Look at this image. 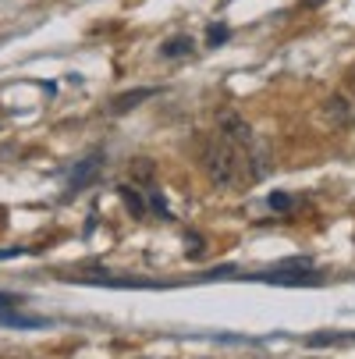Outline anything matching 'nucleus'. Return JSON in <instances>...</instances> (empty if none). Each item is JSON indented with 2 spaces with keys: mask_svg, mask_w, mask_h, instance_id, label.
<instances>
[{
  "mask_svg": "<svg viewBox=\"0 0 355 359\" xmlns=\"http://www.w3.org/2000/svg\"><path fill=\"white\" fill-rule=\"evenodd\" d=\"M202 168H207V175H210V182L217 189H231V185L242 182V175L249 168V157L242 153V146H235V142H228L221 135V139H214L207 149H202Z\"/></svg>",
  "mask_w": 355,
  "mask_h": 359,
  "instance_id": "1",
  "label": "nucleus"
},
{
  "mask_svg": "<svg viewBox=\"0 0 355 359\" xmlns=\"http://www.w3.org/2000/svg\"><path fill=\"white\" fill-rule=\"evenodd\" d=\"M99 171H104V157L99 153H92V157H85V161H78L75 168H71V178H68V192H82V189H89L96 178H99Z\"/></svg>",
  "mask_w": 355,
  "mask_h": 359,
  "instance_id": "2",
  "label": "nucleus"
},
{
  "mask_svg": "<svg viewBox=\"0 0 355 359\" xmlns=\"http://www.w3.org/2000/svg\"><path fill=\"white\" fill-rule=\"evenodd\" d=\"M221 135L228 139V142H235V146H252V128L238 118V114H224L221 118Z\"/></svg>",
  "mask_w": 355,
  "mask_h": 359,
  "instance_id": "3",
  "label": "nucleus"
},
{
  "mask_svg": "<svg viewBox=\"0 0 355 359\" xmlns=\"http://www.w3.org/2000/svg\"><path fill=\"white\" fill-rule=\"evenodd\" d=\"M149 96H157V89H149V86L132 89V93H121V96H114V100H111V114H125V111L139 107L142 100H149Z\"/></svg>",
  "mask_w": 355,
  "mask_h": 359,
  "instance_id": "4",
  "label": "nucleus"
},
{
  "mask_svg": "<svg viewBox=\"0 0 355 359\" xmlns=\"http://www.w3.org/2000/svg\"><path fill=\"white\" fill-rule=\"evenodd\" d=\"M0 324H4V327H46L50 320H46V317H39V313L8 310V313H0Z\"/></svg>",
  "mask_w": 355,
  "mask_h": 359,
  "instance_id": "5",
  "label": "nucleus"
},
{
  "mask_svg": "<svg viewBox=\"0 0 355 359\" xmlns=\"http://www.w3.org/2000/svg\"><path fill=\"white\" fill-rule=\"evenodd\" d=\"M160 54H164L167 61H174V57H188V54H192V39H188V36H171V39L160 46Z\"/></svg>",
  "mask_w": 355,
  "mask_h": 359,
  "instance_id": "6",
  "label": "nucleus"
},
{
  "mask_svg": "<svg viewBox=\"0 0 355 359\" xmlns=\"http://www.w3.org/2000/svg\"><path fill=\"white\" fill-rule=\"evenodd\" d=\"M118 196H121V203H125V207H128L135 217H142V214H146V203H142V196H139V189H135V185H121V189H118Z\"/></svg>",
  "mask_w": 355,
  "mask_h": 359,
  "instance_id": "7",
  "label": "nucleus"
},
{
  "mask_svg": "<svg viewBox=\"0 0 355 359\" xmlns=\"http://www.w3.org/2000/svg\"><path fill=\"white\" fill-rule=\"evenodd\" d=\"M263 278L277 281V285H316L313 274H281V271H274V274H263Z\"/></svg>",
  "mask_w": 355,
  "mask_h": 359,
  "instance_id": "8",
  "label": "nucleus"
},
{
  "mask_svg": "<svg viewBox=\"0 0 355 359\" xmlns=\"http://www.w3.org/2000/svg\"><path fill=\"white\" fill-rule=\"evenodd\" d=\"M327 114H330V121H344V118H348L344 96H330V100H327Z\"/></svg>",
  "mask_w": 355,
  "mask_h": 359,
  "instance_id": "9",
  "label": "nucleus"
},
{
  "mask_svg": "<svg viewBox=\"0 0 355 359\" xmlns=\"http://www.w3.org/2000/svg\"><path fill=\"white\" fill-rule=\"evenodd\" d=\"M228 36H231V32H228V25H210V29H207V43H210V46L228 43Z\"/></svg>",
  "mask_w": 355,
  "mask_h": 359,
  "instance_id": "10",
  "label": "nucleus"
},
{
  "mask_svg": "<svg viewBox=\"0 0 355 359\" xmlns=\"http://www.w3.org/2000/svg\"><path fill=\"white\" fill-rule=\"evenodd\" d=\"M22 306V295H11V292H0V313H8V310H18Z\"/></svg>",
  "mask_w": 355,
  "mask_h": 359,
  "instance_id": "11",
  "label": "nucleus"
},
{
  "mask_svg": "<svg viewBox=\"0 0 355 359\" xmlns=\"http://www.w3.org/2000/svg\"><path fill=\"white\" fill-rule=\"evenodd\" d=\"M270 210H291V196H284V192H270Z\"/></svg>",
  "mask_w": 355,
  "mask_h": 359,
  "instance_id": "12",
  "label": "nucleus"
},
{
  "mask_svg": "<svg viewBox=\"0 0 355 359\" xmlns=\"http://www.w3.org/2000/svg\"><path fill=\"white\" fill-rule=\"evenodd\" d=\"M15 256H22V249H0V260H15Z\"/></svg>",
  "mask_w": 355,
  "mask_h": 359,
  "instance_id": "13",
  "label": "nucleus"
},
{
  "mask_svg": "<svg viewBox=\"0 0 355 359\" xmlns=\"http://www.w3.org/2000/svg\"><path fill=\"white\" fill-rule=\"evenodd\" d=\"M348 86H351V89H355V68H351V72H348Z\"/></svg>",
  "mask_w": 355,
  "mask_h": 359,
  "instance_id": "14",
  "label": "nucleus"
}]
</instances>
